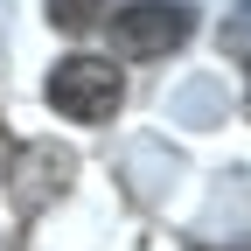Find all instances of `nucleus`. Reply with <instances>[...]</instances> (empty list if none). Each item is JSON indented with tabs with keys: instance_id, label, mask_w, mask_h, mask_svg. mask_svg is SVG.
Here are the masks:
<instances>
[{
	"instance_id": "obj_1",
	"label": "nucleus",
	"mask_w": 251,
	"mask_h": 251,
	"mask_svg": "<svg viewBox=\"0 0 251 251\" xmlns=\"http://www.w3.org/2000/svg\"><path fill=\"white\" fill-rule=\"evenodd\" d=\"M42 91H49V105L70 119V126H105L126 105V77H119L112 56H63Z\"/></svg>"
},
{
	"instance_id": "obj_2",
	"label": "nucleus",
	"mask_w": 251,
	"mask_h": 251,
	"mask_svg": "<svg viewBox=\"0 0 251 251\" xmlns=\"http://www.w3.org/2000/svg\"><path fill=\"white\" fill-rule=\"evenodd\" d=\"M105 28H112V49L126 63H153L196 35V7L188 0H126L119 14H105Z\"/></svg>"
},
{
	"instance_id": "obj_3",
	"label": "nucleus",
	"mask_w": 251,
	"mask_h": 251,
	"mask_svg": "<svg viewBox=\"0 0 251 251\" xmlns=\"http://www.w3.org/2000/svg\"><path fill=\"white\" fill-rule=\"evenodd\" d=\"M112 14V0H49V28H63V35H91Z\"/></svg>"
},
{
	"instance_id": "obj_4",
	"label": "nucleus",
	"mask_w": 251,
	"mask_h": 251,
	"mask_svg": "<svg viewBox=\"0 0 251 251\" xmlns=\"http://www.w3.org/2000/svg\"><path fill=\"white\" fill-rule=\"evenodd\" d=\"M224 49L244 63V70H251V0H244V7H237L230 21H224Z\"/></svg>"
},
{
	"instance_id": "obj_5",
	"label": "nucleus",
	"mask_w": 251,
	"mask_h": 251,
	"mask_svg": "<svg viewBox=\"0 0 251 251\" xmlns=\"http://www.w3.org/2000/svg\"><path fill=\"white\" fill-rule=\"evenodd\" d=\"M188 251H244V244H188Z\"/></svg>"
}]
</instances>
